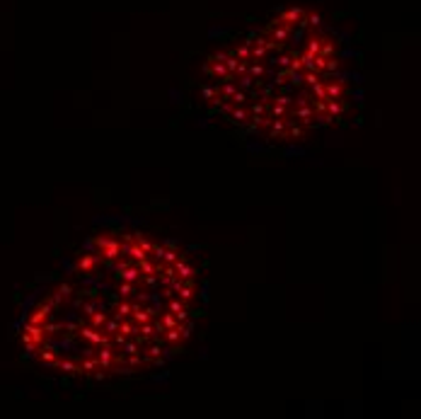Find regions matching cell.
I'll return each mask as SVG.
<instances>
[{"instance_id":"obj_1","label":"cell","mask_w":421,"mask_h":419,"mask_svg":"<svg viewBox=\"0 0 421 419\" xmlns=\"http://www.w3.org/2000/svg\"><path fill=\"white\" fill-rule=\"evenodd\" d=\"M201 313L196 257L155 230L111 221L32 289L17 337L41 371L109 383L167 366L189 344Z\"/></svg>"},{"instance_id":"obj_2","label":"cell","mask_w":421,"mask_h":419,"mask_svg":"<svg viewBox=\"0 0 421 419\" xmlns=\"http://www.w3.org/2000/svg\"><path fill=\"white\" fill-rule=\"evenodd\" d=\"M199 102L240 136L284 148L346 124L361 104V75L349 39L298 3L218 44Z\"/></svg>"}]
</instances>
